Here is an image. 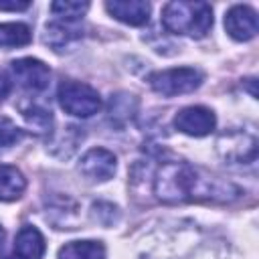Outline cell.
Listing matches in <instances>:
<instances>
[{
  "label": "cell",
  "mask_w": 259,
  "mask_h": 259,
  "mask_svg": "<svg viewBox=\"0 0 259 259\" xmlns=\"http://www.w3.org/2000/svg\"><path fill=\"white\" fill-rule=\"evenodd\" d=\"M156 194L164 202L227 200L237 194L231 182H221L186 162H166L156 174Z\"/></svg>",
  "instance_id": "1"
},
{
  "label": "cell",
  "mask_w": 259,
  "mask_h": 259,
  "mask_svg": "<svg viewBox=\"0 0 259 259\" xmlns=\"http://www.w3.org/2000/svg\"><path fill=\"white\" fill-rule=\"evenodd\" d=\"M162 24L172 34L202 38L212 26V8L206 2H168L162 8Z\"/></svg>",
  "instance_id": "2"
},
{
  "label": "cell",
  "mask_w": 259,
  "mask_h": 259,
  "mask_svg": "<svg viewBox=\"0 0 259 259\" xmlns=\"http://www.w3.org/2000/svg\"><path fill=\"white\" fill-rule=\"evenodd\" d=\"M150 87L164 97H176L192 93L202 83V73L194 67H174L166 71H156L148 77Z\"/></svg>",
  "instance_id": "3"
},
{
  "label": "cell",
  "mask_w": 259,
  "mask_h": 259,
  "mask_svg": "<svg viewBox=\"0 0 259 259\" xmlns=\"http://www.w3.org/2000/svg\"><path fill=\"white\" fill-rule=\"evenodd\" d=\"M61 107L75 117H91L101 109L99 93L81 81H63L57 91Z\"/></svg>",
  "instance_id": "4"
},
{
  "label": "cell",
  "mask_w": 259,
  "mask_h": 259,
  "mask_svg": "<svg viewBox=\"0 0 259 259\" xmlns=\"http://www.w3.org/2000/svg\"><path fill=\"white\" fill-rule=\"evenodd\" d=\"M10 71H12L14 79L18 81V85L30 93L45 91L51 83V69L42 61L32 59V57L12 61Z\"/></svg>",
  "instance_id": "5"
},
{
  "label": "cell",
  "mask_w": 259,
  "mask_h": 259,
  "mask_svg": "<svg viewBox=\"0 0 259 259\" xmlns=\"http://www.w3.org/2000/svg\"><path fill=\"white\" fill-rule=\"evenodd\" d=\"M174 125H176V130H180L186 136L202 138V136H208L214 130L217 117L208 107L190 105V107H184V109H180L176 113Z\"/></svg>",
  "instance_id": "6"
},
{
  "label": "cell",
  "mask_w": 259,
  "mask_h": 259,
  "mask_svg": "<svg viewBox=\"0 0 259 259\" xmlns=\"http://www.w3.org/2000/svg\"><path fill=\"white\" fill-rule=\"evenodd\" d=\"M115 154L105 148H91L79 160V172L91 182H105L115 174Z\"/></svg>",
  "instance_id": "7"
},
{
  "label": "cell",
  "mask_w": 259,
  "mask_h": 259,
  "mask_svg": "<svg viewBox=\"0 0 259 259\" xmlns=\"http://www.w3.org/2000/svg\"><path fill=\"white\" fill-rule=\"evenodd\" d=\"M225 28L235 40H249L257 34V14L253 8L237 4L225 14Z\"/></svg>",
  "instance_id": "8"
},
{
  "label": "cell",
  "mask_w": 259,
  "mask_h": 259,
  "mask_svg": "<svg viewBox=\"0 0 259 259\" xmlns=\"http://www.w3.org/2000/svg\"><path fill=\"white\" fill-rule=\"evenodd\" d=\"M107 12L132 26H142L150 18V4L144 0H111L105 2Z\"/></svg>",
  "instance_id": "9"
},
{
  "label": "cell",
  "mask_w": 259,
  "mask_h": 259,
  "mask_svg": "<svg viewBox=\"0 0 259 259\" xmlns=\"http://www.w3.org/2000/svg\"><path fill=\"white\" fill-rule=\"evenodd\" d=\"M79 36H81V28L73 20H61V18H57V20L49 22L47 28H45V42L49 47H53L55 51H63L65 47H69Z\"/></svg>",
  "instance_id": "10"
},
{
  "label": "cell",
  "mask_w": 259,
  "mask_h": 259,
  "mask_svg": "<svg viewBox=\"0 0 259 259\" xmlns=\"http://www.w3.org/2000/svg\"><path fill=\"white\" fill-rule=\"evenodd\" d=\"M14 251L20 259H40L45 253V237L36 227L24 225L14 239Z\"/></svg>",
  "instance_id": "11"
},
{
  "label": "cell",
  "mask_w": 259,
  "mask_h": 259,
  "mask_svg": "<svg viewBox=\"0 0 259 259\" xmlns=\"http://www.w3.org/2000/svg\"><path fill=\"white\" fill-rule=\"evenodd\" d=\"M26 188V178L16 166L0 164V200L10 202L22 196Z\"/></svg>",
  "instance_id": "12"
},
{
  "label": "cell",
  "mask_w": 259,
  "mask_h": 259,
  "mask_svg": "<svg viewBox=\"0 0 259 259\" xmlns=\"http://www.w3.org/2000/svg\"><path fill=\"white\" fill-rule=\"evenodd\" d=\"M105 249L99 241H71L59 249V259H103Z\"/></svg>",
  "instance_id": "13"
},
{
  "label": "cell",
  "mask_w": 259,
  "mask_h": 259,
  "mask_svg": "<svg viewBox=\"0 0 259 259\" xmlns=\"http://www.w3.org/2000/svg\"><path fill=\"white\" fill-rule=\"evenodd\" d=\"M30 28L22 22L0 24V47H24L30 42Z\"/></svg>",
  "instance_id": "14"
},
{
  "label": "cell",
  "mask_w": 259,
  "mask_h": 259,
  "mask_svg": "<svg viewBox=\"0 0 259 259\" xmlns=\"http://www.w3.org/2000/svg\"><path fill=\"white\" fill-rule=\"evenodd\" d=\"M89 4L87 2H69V0H59L51 4V12L61 18V20H73L77 22L85 12H87Z\"/></svg>",
  "instance_id": "15"
},
{
  "label": "cell",
  "mask_w": 259,
  "mask_h": 259,
  "mask_svg": "<svg viewBox=\"0 0 259 259\" xmlns=\"http://www.w3.org/2000/svg\"><path fill=\"white\" fill-rule=\"evenodd\" d=\"M24 119H26V123H28L34 132H38V134H47V132H51V127H53V115H51V111L45 109V107L32 105V107L24 109Z\"/></svg>",
  "instance_id": "16"
},
{
  "label": "cell",
  "mask_w": 259,
  "mask_h": 259,
  "mask_svg": "<svg viewBox=\"0 0 259 259\" xmlns=\"http://www.w3.org/2000/svg\"><path fill=\"white\" fill-rule=\"evenodd\" d=\"M22 140V130L16 127L10 119L2 117L0 119V148H8V146H14L16 142Z\"/></svg>",
  "instance_id": "17"
},
{
  "label": "cell",
  "mask_w": 259,
  "mask_h": 259,
  "mask_svg": "<svg viewBox=\"0 0 259 259\" xmlns=\"http://www.w3.org/2000/svg\"><path fill=\"white\" fill-rule=\"evenodd\" d=\"M10 87H12V83H10V79H8V75L0 69V101L10 93Z\"/></svg>",
  "instance_id": "18"
},
{
  "label": "cell",
  "mask_w": 259,
  "mask_h": 259,
  "mask_svg": "<svg viewBox=\"0 0 259 259\" xmlns=\"http://www.w3.org/2000/svg\"><path fill=\"white\" fill-rule=\"evenodd\" d=\"M2 245H4V229L0 227V249H2Z\"/></svg>",
  "instance_id": "19"
},
{
  "label": "cell",
  "mask_w": 259,
  "mask_h": 259,
  "mask_svg": "<svg viewBox=\"0 0 259 259\" xmlns=\"http://www.w3.org/2000/svg\"><path fill=\"white\" fill-rule=\"evenodd\" d=\"M4 259H20V257H4Z\"/></svg>",
  "instance_id": "20"
}]
</instances>
